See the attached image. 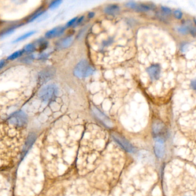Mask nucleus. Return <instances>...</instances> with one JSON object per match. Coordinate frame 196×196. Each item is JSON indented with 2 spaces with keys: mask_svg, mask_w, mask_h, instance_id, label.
Returning <instances> with one entry per match:
<instances>
[{
  "mask_svg": "<svg viewBox=\"0 0 196 196\" xmlns=\"http://www.w3.org/2000/svg\"><path fill=\"white\" fill-rule=\"evenodd\" d=\"M20 129L9 124L0 125V167L9 165L19 155L25 141Z\"/></svg>",
  "mask_w": 196,
  "mask_h": 196,
  "instance_id": "f257e3e1",
  "label": "nucleus"
},
{
  "mask_svg": "<svg viewBox=\"0 0 196 196\" xmlns=\"http://www.w3.org/2000/svg\"><path fill=\"white\" fill-rule=\"evenodd\" d=\"M58 93V88L54 84L47 85L40 91L38 97L44 102L52 101L56 97Z\"/></svg>",
  "mask_w": 196,
  "mask_h": 196,
  "instance_id": "f03ea898",
  "label": "nucleus"
},
{
  "mask_svg": "<svg viewBox=\"0 0 196 196\" xmlns=\"http://www.w3.org/2000/svg\"><path fill=\"white\" fill-rule=\"evenodd\" d=\"M94 68L87 60L83 59L79 62L74 69V74L79 78L87 77L93 74Z\"/></svg>",
  "mask_w": 196,
  "mask_h": 196,
  "instance_id": "7ed1b4c3",
  "label": "nucleus"
},
{
  "mask_svg": "<svg viewBox=\"0 0 196 196\" xmlns=\"http://www.w3.org/2000/svg\"><path fill=\"white\" fill-rule=\"evenodd\" d=\"M27 116L22 111L15 112L10 115L8 118V123L17 128L24 127L27 124Z\"/></svg>",
  "mask_w": 196,
  "mask_h": 196,
  "instance_id": "20e7f679",
  "label": "nucleus"
},
{
  "mask_svg": "<svg viewBox=\"0 0 196 196\" xmlns=\"http://www.w3.org/2000/svg\"><path fill=\"white\" fill-rule=\"evenodd\" d=\"M152 135L155 140H165V136L166 134V129L165 124L160 120L154 122L152 127Z\"/></svg>",
  "mask_w": 196,
  "mask_h": 196,
  "instance_id": "39448f33",
  "label": "nucleus"
},
{
  "mask_svg": "<svg viewBox=\"0 0 196 196\" xmlns=\"http://www.w3.org/2000/svg\"><path fill=\"white\" fill-rule=\"evenodd\" d=\"M112 137L116 143L119 146H121L124 150L130 153L136 152L137 151L136 148L123 136L116 133H113L112 134Z\"/></svg>",
  "mask_w": 196,
  "mask_h": 196,
  "instance_id": "423d86ee",
  "label": "nucleus"
},
{
  "mask_svg": "<svg viewBox=\"0 0 196 196\" xmlns=\"http://www.w3.org/2000/svg\"><path fill=\"white\" fill-rule=\"evenodd\" d=\"M56 74V70L53 68H47L41 71L38 74V83L43 85L52 79Z\"/></svg>",
  "mask_w": 196,
  "mask_h": 196,
  "instance_id": "0eeeda50",
  "label": "nucleus"
},
{
  "mask_svg": "<svg viewBox=\"0 0 196 196\" xmlns=\"http://www.w3.org/2000/svg\"><path fill=\"white\" fill-rule=\"evenodd\" d=\"M92 112L93 113H94L95 116L99 119V120L101 121L107 127H112L113 124L112 121L110 120V119H109V117L104 114V113H102V112L98 109L97 108H96L95 106H93L92 108Z\"/></svg>",
  "mask_w": 196,
  "mask_h": 196,
  "instance_id": "6e6552de",
  "label": "nucleus"
},
{
  "mask_svg": "<svg viewBox=\"0 0 196 196\" xmlns=\"http://www.w3.org/2000/svg\"><path fill=\"white\" fill-rule=\"evenodd\" d=\"M164 140H155V143L154 145V152L156 156L162 158L163 157L165 154V145Z\"/></svg>",
  "mask_w": 196,
  "mask_h": 196,
  "instance_id": "1a4fd4ad",
  "label": "nucleus"
},
{
  "mask_svg": "<svg viewBox=\"0 0 196 196\" xmlns=\"http://www.w3.org/2000/svg\"><path fill=\"white\" fill-rule=\"evenodd\" d=\"M147 71L152 80H157L160 78V67L158 64L152 65L147 68Z\"/></svg>",
  "mask_w": 196,
  "mask_h": 196,
  "instance_id": "9d476101",
  "label": "nucleus"
},
{
  "mask_svg": "<svg viewBox=\"0 0 196 196\" xmlns=\"http://www.w3.org/2000/svg\"><path fill=\"white\" fill-rule=\"evenodd\" d=\"M65 27H55L51 30H48L46 32L45 36L48 39H53L61 36L65 31Z\"/></svg>",
  "mask_w": 196,
  "mask_h": 196,
  "instance_id": "9b49d317",
  "label": "nucleus"
},
{
  "mask_svg": "<svg viewBox=\"0 0 196 196\" xmlns=\"http://www.w3.org/2000/svg\"><path fill=\"white\" fill-rule=\"evenodd\" d=\"M104 11L108 15L115 16L119 13L120 8L116 4H111L104 8Z\"/></svg>",
  "mask_w": 196,
  "mask_h": 196,
  "instance_id": "f8f14e48",
  "label": "nucleus"
},
{
  "mask_svg": "<svg viewBox=\"0 0 196 196\" xmlns=\"http://www.w3.org/2000/svg\"><path fill=\"white\" fill-rule=\"evenodd\" d=\"M45 12V10L43 8H38L34 13H33L31 15L29 16L27 19V23H30L33 22L34 20H36L37 18L40 17V16L43 15Z\"/></svg>",
  "mask_w": 196,
  "mask_h": 196,
  "instance_id": "ddd939ff",
  "label": "nucleus"
},
{
  "mask_svg": "<svg viewBox=\"0 0 196 196\" xmlns=\"http://www.w3.org/2000/svg\"><path fill=\"white\" fill-rule=\"evenodd\" d=\"M154 4H137L136 7L134 10L138 12H148L151 10H153L155 8Z\"/></svg>",
  "mask_w": 196,
  "mask_h": 196,
  "instance_id": "4468645a",
  "label": "nucleus"
},
{
  "mask_svg": "<svg viewBox=\"0 0 196 196\" xmlns=\"http://www.w3.org/2000/svg\"><path fill=\"white\" fill-rule=\"evenodd\" d=\"M36 45L38 46V50L40 52H42L44 50H46L48 45V42L45 40L44 38H40L35 43Z\"/></svg>",
  "mask_w": 196,
  "mask_h": 196,
  "instance_id": "2eb2a0df",
  "label": "nucleus"
},
{
  "mask_svg": "<svg viewBox=\"0 0 196 196\" xmlns=\"http://www.w3.org/2000/svg\"><path fill=\"white\" fill-rule=\"evenodd\" d=\"M73 39L72 37H68L62 39L59 43L58 46L61 48H66L72 44Z\"/></svg>",
  "mask_w": 196,
  "mask_h": 196,
  "instance_id": "dca6fc26",
  "label": "nucleus"
},
{
  "mask_svg": "<svg viewBox=\"0 0 196 196\" xmlns=\"http://www.w3.org/2000/svg\"><path fill=\"white\" fill-rule=\"evenodd\" d=\"M35 140H36V135L35 134L32 133L29 134V136L27 138L26 144L25 145V147L24 149V151H27V150H28L32 146V144L34 143Z\"/></svg>",
  "mask_w": 196,
  "mask_h": 196,
  "instance_id": "f3484780",
  "label": "nucleus"
},
{
  "mask_svg": "<svg viewBox=\"0 0 196 196\" xmlns=\"http://www.w3.org/2000/svg\"><path fill=\"white\" fill-rule=\"evenodd\" d=\"M17 27H18V26H17V25L12 26V27H10L7 28H6V29L2 30L0 32V37H5V36H7V35H9L12 34L15 31V30L17 28Z\"/></svg>",
  "mask_w": 196,
  "mask_h": 196,
  "instance_id": "a211bd4d",
  "label": "nucleus"
},
{
  "mask_svg": "<svg viewBox=\"0 0 196 196\" xmlns=\"http://www.w3.org/2000/svg\"><path fill=\"white\" fill-rule=\"evenodd\" d=\"M24 53H30L35 52L37 50L36 45L35 43H29L25 45L24 48L22 49Z\"/></svg>",
  "mask_w": 196,
  "mask_h": 196,
  "instance_id": "6ab92c4d",
  "label": "nucleus"
},
{
  "mask_svg": "<svg viewBox=\"0 0 196 196\" xmlns=\"http://www.w3.org/2000/svg\"><path fill=\"white\" fill-rule=\"evenodd\" d=\"M36 33V31L35 30H31V31H29V32H28L27 33H25V34H24L23 35H22L21 36L18 37V38H17L15 41L13 42V43H17V42H21V41H22L27 38H29L30 36H32L33 35H34L35 33Z\"/></svg>",
  "mask_w": 196,
  "mask_h": 196,
  "instance_id": "aec40b11",
  "label": "nucleus"
},
{
  "mask_svg": "<svg viewBox=\"0 0 196 196\" xmlns=\"http://www.w3.org/2000/svg\"><path fill=\"white\" fill-rule=\"evenodd\" d=\"M24 53L23 50H18L17 51H16L15 53L10 54L8 57L7 58V60H14L18 58H20V56H21L22 55H23V53Z\"/></svg>",
  "mask_w": 196,
  "mask_h": 196,
  "instance_id": "412c9836",
  "label": "nucleus"
},
{
  "mask_svg": "<svg viewBox=\"0 0 196 196\" xmlns=\"http://www.w3.org/2000/svg\"><path fill=\"white\" fill-rule=\"evenodd\" d=\"M34 59H35V56L33 55H29L25 56V58H24L22 59L21 62L23 63L28 65L31 63L33 62V60H34Z\"/></svg>",
  "mask_w": 196,
  "mask_h": 196,
  "instance_id": "4be33fe9",
  "label": "nucleus"
},
{
  "mask_svg": "<svg viewBox=\"0 0 196 196\" xmlns=\"http://www.w3.org/2000/svg\"><path fill=\"white\" fill-rule=\"evenodd\" d=\"M61 3H62V1H61V0H56V1H52L49 5V8L51 10H53V9L58 7Z\"/></svg>",
  "mask_w": 196,
  "mask_h": 196,
  "instance_id": "5701e85b",
  "label": "nucleus"
},
{
  "mask_svg": "<svg viewBox=\"0 0 196 196\" xmlns=\"http://www.w3.org/2000/svg\"><path fill=\"white\" fill-rule=\"evenodd\" d=\"M178 31L183 35H185L189 32V28L187 26H181L177 28Z\"/></svg>",
  "mask_w": 196,
  "mask_h": 196,
  "instance_id": "b1692460",
  "label": "nucleus"
},
{
  "mask_svg": "<svg viewBox=\"0 0 196 196\" xmlns=\"http://www.w3.org/2000/svg\"><path fill=\"white\" fill-rule=\"evenodd\" d=\"M161 10L164 15H170L172 14V10L166 7H161Z\"/></svg>",
  "mask_w": 196,
  "mask_h": 196,
  "instance_id": "393cba45",
  "label": "nucleus"
},
{
  "mask_svg": "<svg viewBox=\"0 0 196 196\" xmlns=\"http://www.w3.org/2000/svg\"><path fill=\"white\" fill-rule=\"evenodd\" d=\"M174 15L177 19H181L183 14L181 10H174Z\"/></svg>",
  "mask_w": 196,
  "mask_h": 196,
  "instance_id": "a878e982",
  "label": "nucleus"
},
{
  "mask_svg": "<svg viewBox=\"0 0 196 196\" xmlns=\"http://www.w3.org/2000/svg\"><path fill=\"white\" fill-rule=\"evenodd\" d=\"M77 20H78V17L73 18L72 19H71V20H70L68 23H67L66 27H70L72 26L73 25H75V23H76Z\"/></svg>",
  "mask_w": 196,
  "mask_h": 196,
  "instance_id": "bb28decb",
  "label": "nucleus"
},
{
  "mask_svg": "<svg viewBox=\"0 0 196 196\" xmlns=\"http://www.w3.org/2000/svg\"><path fill=\"white\" fill-rule=\"evenodd\" d=\"M137 3L134 2V1H130V2H127L126 4V6L128 8H131V9H135V8L136 7V5H137Z\"/></svg>",
  "mask_w": 196,
  "mask_h": 196,
  "instance_id": "cd10ccee",
  "label": "nucleus"
},
{
  "mask_svg": "<svg viewBox=\"0 0 196 196\" xmlns=\"http://www.w3.org/2000/svg\"><path fill=\"white\" fill-rule=\"evenodd\" d=\"M48 58V54L46 53H43L41 54H40L38 57V59L40 60H45Z\"/></svg>",
  "mask_w": 196,
  "mask_h": 196,
  "instance_id": "c85d7f7f",
  "label": "nucleus"
},
{
  "mask_svg": "<svg viewBox=\"0 0 196 196\" xmlns=\"http://www.w3.org/2000/svg\"><path fill=\"white\" fill-rule=\"evenodd\" d=\"M189 32L190 34L193 36V37H196V28L195 27H192L189 28Z\"/></svg>",
  "mask_w": 196,
  "mask_h": 196,
  "instance_id": "c756f323",
  "label": "nucleus"
},
{
  "mask_svg": "<svg viewBox=\"0 0 196 196\" xmlns=\"http://www.w3.org/2000/svg\"><path fill=\"white\" fill-rule=\"evenodd\" d=\"M190 87L195 91H196V78L191 81Z\"/></svg>",
  "mask_w": 196,
  "mask_h": 196,
  "instance_id": "7c9ffc66",
  "label": "nucleus"
},
{
  "mask_svg": "<svg viewBox=\"0 0 196 196\" xmlns=\"http://www.w3.org/2000/svg\"><path fill=\"white\" fill-rule=\"evenodd\" d=\"M6 64V60L5 59H2L0 60V70L3 68Z\"/></svg>",
  "mask_w": 196,
  "mask_h": 196,
  "instance_id": "2f4dec72",
  "label": "nucleus"
},
{
  "mask_svg": "<svg viewBox=\"0 0 196 196\" xmlns=\"http://www.w3.org/2000/svg\"><path fill=\"white\" fill-rule=\"evenodd\" d=\"M83 18H84V17H83V16H81V17H80V18L78 19V20H77V21H76V23H75V25L76 26V25H79V24H80V23L83 21Z\"/></svg>",
  "mask_w": 196,
  "mask_h": 196,
  "instance_id": "473e14b6",
  "label": "nucleus"
},
{
  "mask_svg": "<svg viewBox=\"0 0 196 196\" xmlns=\"http://www.w3.org/2000/svg\"><path fill=\"white\" fill-rule=\"evenodd\" d=\"M94 16L95 13H94V12H89L88 13V17L89 19H92V18H93L94 17Z\"/></svg>",
  "mask_w": 196,
  "mask_h": 196,
  "instance_id": "72a5a7b5",
  "label": "nucleus"
},
{
  "mask_svg": "<svg viewBox=\"0 0 196 196\" xmlns=\"http://www.w3.org/2000/svg\"><path fill=\"white\" fill-rule=\"evenodd\" d=\"M194 22H195V24H196V20H194Z\"/></svg>",
  "mask_w": 196,
  "mask_h": 196,
  "instance_id": "f704fd0d",
  "label": "nucleus"
}]
</instances>
